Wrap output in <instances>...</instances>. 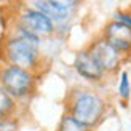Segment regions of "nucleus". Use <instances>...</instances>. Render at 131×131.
I'll use <instances>...</instances> for the list:
<instances>
[{
  "mask_svg": "<svg viewBox=\"0 0 131 131\" xmlns=\"http://www.w3.org/2000/svg\"><path fill=\"white\" fill-rule=\"evenodd\" d=\"M42 42L40 37L11 26L0 43L2 59L6 64L18 66L35 74L42 66Z\"/></svg>",
  "mask_w": 131,
  "mask_h": 131,
  "instance_id": "nucleus-1",
  "label": "nucleus"
},
{
  "mask_svg": "<svg viewBox=\"0 0 131 131\" xmlns=\"http://www.w3.org/2000/svg\"><path fill=\"white\" fill-rule=\"evenodd\" d=\"M66 112L88 128L94 129L107 114V102L101 93L91 88L78 86L69 93Z\"/></svg>",
  "mask_w": 131,
  "mask_h": 131,
  "instance_id": "nucleus-2",
  "label": "nucleus"
},
{
  "mask_svg": "<svg viewBox=\"0 0 131 131\" xmlns=\"http://www.w3.org/2000/svg\"><path fill=\"white\" fill-rule=\"evenodd\" d=\"M0 86L15 101H24L34 94L37 77L27 69L3 62L0 66Z\"/></svg>",
  "mask_w": 131,
  "mask_h": 131,
  "instance_id": "nucleus-3",
  "label": "nucleus"
},
{
  "mask_svg": "<svg viewBox=\"0 0 131 131\" xmlns=\"http://www.w3.org/2000/svg\"><path fill=\"white\" fill-rule=\"evenodd\" d=\"M11 26L24 32H29V34L35 37H40L42 40L56 35V24L48 16H45L38 10L29 6L27 3L21 5V8H19L16 18L13 19Z\"/></svg>",
  "mask_w": 131,
  "mask_h": 131,
  "instance_id": "nucleus-4",
  "label": "nucleus"
},
{
  "mask_svg": "<svg viewBox=\"0 0 131 131\" xmlns=\"http://www.w3.org/2000/svg\"><path fill=\"white\" fill-rule=\"evenodd\" d=\"M86 50L90 51V54L94 58V61L99 64V67L102 69V72L106 75H114L118 74L123 69L122 66L125 62L126 58L120 54L109 42H106L104 38L99 35L94 40H91V43L86 47Z\"/></svg>",
  "mask_w": 131,
  "mask_h": 131,
  "instance_id": "nucleus-5",
  "label": "nucleus"
},
{
  "mask_svg": "<svg viewBox=\"0 0 131 131\" xmlns=\"http://www.w3.org/2000/svg\"><path fill=\"white\" fill-rule=\"evenodd\" d=\"M101 37L109 42L112 47L125 58L131 56V29L118 21H110L102 27Z\"/></svg>",
  "mask_w": 131,
  "mask_h": 131,
  "instance_id": "nucleus-6",
  "label": "nucleus"
},
{
  "mask_svg": "<svg viewBox=\"0 0 131 131\" xmlns=\"http://www.w3.org/2000/svg\"><path fill=\"white\" fill-rule=\"evenodd\" d=\"M27 5L43 13L45 16H48L56 24V34H59L62 27H67L72 16H74L72 11L61 6L59 3H56L54 0H27Z\"/></svg>",
  "mask_w": 131,
  "mask_h": 131,
  "instance_id": "nucleus-7",
  "label": "nucleus"
},
{
  "mask_svg": "<svg viewBox=\"0 0 131 131\" xmlns=\"http://www.w3.org/2000/svg\"><path fill=\"white\" fill-rule=\"evenodd\" d=\"M74 70L77 72L78 77H82L83 80L91 83H99L106 78V74L102 72L99 64L94 61V58L90 54L86 48L77 51L74 58Z\"/></svg>",
  "mask_w": 131,
  "mask_h": 131,
  "instance_id": "nucleus-8",
  "label": "nucleus"
},
{
  "mask_svg": "<svg viewBox=\"0 0 131 131\" xmlns=\"http://www.w3.org/2000/svg\"><path fill=\"white\" fill-rule=\"evenodd\" d=\"M16 102L6 91L0 86V120L8 122L16 112Z\"/></svg>",
  "mask_w": 131,
  "mask_h": 131,
  "instance_id": "nucleus-9",
  "label": "nucleus"
},
{
  "mask_svg": "<svg viewBox=\"0 0 131 131\" xmlns=\"http://www.w3.org/2000/svg\"><path fill=\"white\" fill-rule=\"evenodd\" d=\"M117 93L122 101L131 99V77L126 69H122L118 72V83H117Z\"/></svg>",
  "mask_w": 131,
  "mask_h": 131,
  "instance_id": "nucleus-10",
  "label": "nucleus"
},
{
  "mask_svg": "<svg viewBox=\"0 0 131 131\" xmlns=\"http://www.w3.org/2000/svg\"><path fill=\"white\" fill-rule=\"evenodd\" d=\"M56 131H93V129L88 128L86 125H83V123H80L78 120H75L70 114L66 112L61 117L59 125H58Z\"/></svg>",
  "mask_w": 131,
  "mask_h": 131,
  "instance_id": "nucleus-11",
  "label": "nucleus"
},
{
  "mask_svg": "<svg viewBox=\"0 0 131 131\" xmlns=\"http://www.w3.org/2000/svg\"><path fill=\"white\" fill-rule=\"evenodd\" d=\"M112 19H114V21L122 23L123 26H126V27H129V29H131V11H126V10H118V11H115V13H114Z\"/></svg>",
  "mask_w": 131,
  "mask_h": 131,
  "instance_id": "nucleus-12",
  "label": "nucleus"
},
{
  "mask_svg": "<svg viewBox=\"0 0 131 131\" xmlns=\"http://www.w3.org/2000/svg\"><path fill=\"white\" fill-rule=\"evenodd\" d=\"M54 2H56V3H59L61 6H64V8H67L69 11L75 13V11L78 10V6L82 5L83 0H54Z\"/></svg>",
  "mask_w": 131,
  "mask_h": 131,
  "instance_id": "nucleus-13",
  "label": "nucleus"
},
{
  "mask_svg": "<svg viewBox=\"0 0 131 131\" xmlns=\"http://www.w3.org/2000/svg\"><path fill=\"white\" fill-rule=\"evenodd\" d=\"M2 29H3V24H2V15H0V35H2Z\"/></svg>",
  "mask_w": 131,
  "mask_h": 131,
  "instance_id": "nucleus-14",
  "label": "nucleus"
},
{
  "mask_svg": "<svg viewBox=\"0 0 131 131\" xmlns=\"http://www.w3.org/2000/svg\"><path fill=\"white\" fill-rule=\"evenodd\" d=\"M3 128H5V122L0 120V129H3Z\"/></svg>",
  "mask_w": 131,
  "mask_h": 131,
  "instance_id": "nucleus-15",
  "label": "nucleus"
}]
</instances>
